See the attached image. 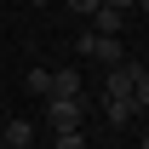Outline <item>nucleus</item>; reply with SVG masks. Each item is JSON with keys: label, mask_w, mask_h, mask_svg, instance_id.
I'll return each instance as SVG.
<instances>
[{"label": "nucleus", "mask_w": 149, "mask_h": 149, "mask_svg": "<svg viewBox=\"0 0 149 149\" xmlns=\"http://www.w3.org/2000/svg\"><path fill=\"white\" fill-rule=\"evenodd\" d=\"M74 52H80V57H92V63H103V69H120V63H126L120 35H97V29H86V35L74 40Z\"/></svg>", "instance_id": "f257e3e1"}, {"label": "nucleus", "mask_w": 149, "mask_h": 149, "mask_svg": "<svg viewBox=\"0 0 149 149\" xmlns=\"http://www.w3.org/2000/svg\"><path fill=\"white\" fill-rule=\"evenodd\" d=\"M29 126H35V120H6V132H0L6 149H29Z\"/></svg>", "instance_id": "423d86ee"}, {"label": "nucleus", "mask_w": 149, "mask_h": 149, "mask_svg": "<svg viewBox=\"0 0 149 149\" xmlns=\"http://www.w3.org/2000/svg\"><path fill=\"white\" fill-rule=\"evenodd\" d=\"M138 6H143V12H149V0H138Z\"/></svg>", "instance_id": "ddd939ff"}, {"label": "nucleus", "mask_w": 149, "mask_h": 149, "mask_svg": "<svg viewBox=\"0 0 149 149\" xmlns=\"http://www.w3.org/2000/svg\"><path fill=\"white\" fill-rule=\"evenodd\" d=\"M52 149H86V138H80V126H63V132H57V143Z\"/></svg>", "instance_id": "9d476101"}, {"label": "nucleus", "mask_w": 149, "mask_h": 149, "mask_svg": "<svg viewBox=\"0 0 149 149\" xmlns=\"http://www.w3.org/2000/svg\"><path fill=\"white\" fill-rule=\"evenodd\" d=\"M0 149H6V138H0Z\"/></svg>", "instance_id": "2eb2a0df"}, {"label": "nucleus", "mask_w": 149, "mask_h": 149, "mask_svg": "<svg viewBox=\"0 0 149 149\" xmlns=\"http://www.w3.org/2000/svg\"><path fill=\"white\" fill-rule=\"evenodd\" d=\"M132 103H138V115L149 109V69H138V86H132Z\"/></svg>", "instance_id": "1a4fd4ad"}, {"label": "nucleus", "mask_w": 149, "mask_h": 149, "mask_svg": "<svg viewBox=\"0 0 149 149\" xmlns=\"http://www.w3.org/2000/svg\"><path fill=\"white\" fill-rule=\"evenodd\" d=\"M97 6H103V0H69V12H74V17H97Z\"/></svg>", "instance_id": "9b49d317"}, {"label": "nucleus", "mask_w": 149, "mask_h": 149, "mask_svg": "<svg viewBox=\"0 0 149 149\" xmlns=\"http://www.w3.org/2000/svg\"><path fill=\"white\" fill-rule=\"evenodd\" d=\"M138 69H143V63H120V69H109V80H103V97H132V86H138Z\"/></svg>", "instance_id": "7ed1b4c3"}, {"label": "nucleus", "mask_w": 149, "mask_h": 149, "mask_svg": "<svg viewBox=\"0 0 149 149\" xmlns=\"http://www.w3.org/2000/svg\"><path fill=\"white\" fill-rule=\"evenodd\" d=\"M46 120L57 132L63 126H80V97H46Z\"/></svg>", "instance_id": "f03ea898"}, {"label": "nucleus", "mask_w": 149, "mask_h": 149, "mask_svg": "<svg viewBox=\"0 0 149 149\" xmlns=\"http://www.w3.org/2000/svg\"><path fill=\"white\" fill-rule=\"evenodd\" d=\"M29 92H40V97H52V69H29Z\"/></svg>", "instance_id": "6e6552de"}, {"label": "nucleus", "mask_w": 149, "mask_h": 149, "mask_svg": "<svg viewBox=\"0 0 149 149\" xmlns=\"http://www.w3.org/2000/svg\"><path fill=\"white\" fill-rule=\"evenodd\" d=\"M103 6H115V12H126V6H138V0H103Z\"/></svg>", "instance_id": "f8f14e48"}, {"label": "nucleus", "mask_w": 149, "mask_h": 149, "mask_svg": "<svg viewBox=\"0 0 149 149\" xmlns=\"http://www.w3.org/2000/svg\"><path fill=\"white\" fill-rule=\"evenodd\" d=\"M143 149H149V132H143Z\"/></svg>", "instance_id": "4468645a"}, {"label": "nucleus", "mask_w": 149, "mask_h": 149, "mask_svg": "<svg viewBox=\"0 0 149 149\" xmlns=\"http://www.w3.org/2000/svg\"><path fill=\"white\" fill-rule=\"evenodd\" d=\"M52 97H80V74L74 69H52Z\"/></svg>", "instance_id": "20e7f679"}, {"label": "nucleus", "mask_w": 149, "mask_h": 149, "mask_svg": "<svg viewBox=\"0 0 149 149\" xmlns=\"http://www.w3.org/2000/svg\"><path fill=\"white\" fill-rule=\"evenodd\" d=\"M92 29H97V35H120V12H115V6H97Z\"/></svg>", "instance_id": "0eeeda50"}, {"label": "nucleus", "mask_w": 149, "mask_h": 149, "mask_svg": "<svg viewBox=\"0 0 149 149\" xmlns=\"http://www.w3.org/2000/svg\"><path fill=\"white\" fill-rule=\"evenodd\" d=\"M103 109H109V120H115V126H126L132 115H138V103H132V97H103Z\"/></svg>", "instance_id": "39448f33"}]
</instances>
